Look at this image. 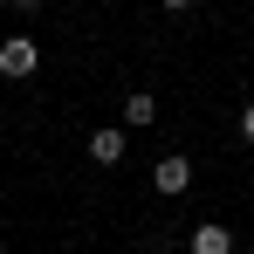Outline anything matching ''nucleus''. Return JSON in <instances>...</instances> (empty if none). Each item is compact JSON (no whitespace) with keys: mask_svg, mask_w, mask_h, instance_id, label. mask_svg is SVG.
Instances as JSON below:
<instances>
[{"mask_svg":"<svg viewBox=\"0 0 254 254\" xmlns=\"http://www.w3.org/2000/svg\"><path fill=\"white\" fill-rule=\"evenodd\" d=\"M186 254H234V234H227L220 220H199V227L186 234Z\"/></svg>","mask_w":254,"mask_h":254,"instance_id":"obj_3","label":"nucleus"},{"mask_svg":"<svg viewBox=\"0 0 254 254\" xmlns=\"http://www.w3.org/2000/svg\"><path fill=\"white\" fill-rule=\"evenodd\" d=\"M241 137H248V144H254V103H248V110H241Z\"/></svg>","mask_w":254,"mask_h":254,"instance_id":"obj_6","label":"nucleus"},{"mask_svg":"<svg viewBox=\"0 0 254 254\" xmlns=\"http://www.w3.org/2000/svg\"><path fill=\"white\" fill-rule=\"evenodd\" d=\"M151 117H158V103H151L144 89H137V96H124V124H130V130H144Z\"/></svg>","mask_w":254,"mask_h":254,"instance_id":"obj_5","label":"nucleus"},{"mask_svg":"<svg viewBox=\"0 0 254 254\" xmlns=\"http://www.w3.org/2000/svg\"><path fill=\"white\" fill-rule=\"evenodd\" d=\"M42 7H48V0H14V14H42Z\"/></svg>","mask_w":254,"mask_h":254,"instance_id":"obj_7","label":"nucleus"},{"mask_svg":"<svg viewBox=\"0 0 254 254\" xmlns=\"http://www.w3.org/2000/svg\"><path fill=\"white\" fill-rule=\"evenodd\" d=\"M165 7H172V14H186V7H192V0H165Z\"/></svg>","mask_w":254,"mask_h":254,"instance_id":"obj_8","label":"nucleus"},{"mask_svg":"<svg viewBox=\"0 0 254 254\" xmlns=\"http://www.w3.org/2000/svg\"><path fill=\"white\" fill-rule=\"evenodd\" d=\"M151 186H158L165 199H179V192L192 186V158H186V151H165V158L151 165Z\"/></svg>","mask_w":254,"mask_h":254,"instance_id":"obj_1","label":"nucleus"},{"mask_svg":"<svg viewBox=\"0 0 254 254\" xmlns=\"http://www.w3.org/2000/svg\"><path fill=\"white\" fill-rule=\"evenodd\" d=\"M89 158L96 165H117L124 158V130H89Z\"/></svg>","mask_w":254,"mask_h":254,"instance_id":"obj_4","label":"nucleus"},{"mask_svg":"<svg viewBox=\"0 0 254 254\" xmlns=\"http://www.w3.org/2000/svg\"><path fill=\"white\" fill-rule=\"evenodd\" d=\"M35 62H42V48L28 42V35H7V42H0V76L21 83V76H35Z\"/></svg>","mask_w":254,"mask_h":254,"instance_id":"obj_2","label":"nucleus"}]
</instances>
